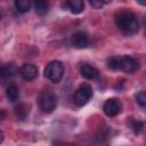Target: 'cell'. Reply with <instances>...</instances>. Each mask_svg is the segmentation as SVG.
Listing matches in <instances>:
<instances>
[{
  "mask_svg": "<svg viewBox=\"0 0 146 146\" xmlns=\"http://www.w3.org/2000/svg\"><path fill=\"white\" fill-rule=\"evenodd\" d=\"M116 26L128 34H133L139 30V23L137 16L129 10H121L115 15Z\"/></svg>",
  "mask_w": 146,
  "mask_h": 146,
  "instance_id": "cell-1",
  "label": "cell"
},
{
  "mask_svg": "<svg viewBox=\"0 0 146 146\" xmlns=\"http://www.w3.org/2000/svg\"><path fill=\"white\" fill-rule=\"evenodd\" d=\"M64 72H65L64 64L59 60H52L46 66L43 74H44V78H47L51 82L58 83L62 81L64 76Z\"/></svg>",
  "mask_w": 146,
  "mask_h": 146,
  "instance_id": "cell-2",
  "label": "cell"
},
{
  "mask_svg": "<svg viewBox=\"0 0 146 146\" xmlns=\"http://www.w3.org/2000/svg\"><path fill=\"white\" fill-rule=\"evenodd\" d=\"M57 106V96L50 89H43L39 95V107L44 113H51Z\"/></svg>",
  "mask_w": 146,
  "mask_h": 146,
  "instance_id": "cell-3",
  "label": "cell"
},
{
  "mask_svg": "<svg viewBox=\"0 0 146 146\" xmlns=\"http://www.w3.org/2000/svg\"><path fill=\"white\" fill-rule=\"evenodd\" d=\"M92 95H94L92 88L89 84L84 83L74 92L73 100L78 106H84L92 98Z\"/></svg>",
  "mask_w": 146,
  "mask_h": 146,
  "instance_id": "cell-4",
  "label": "cell"
},
{
  "mask_svg": "<svg viewBox=\"0 0 146 146\" xmlns=\"http://www.w3.org/2000/svg\"><path fill=\"white\" fill-rule=\"evenodd\" d=\"M139 68L138 59L131 56H120V70L125 73H133Z\"/></svg>",
  "mask_w": 146,
  "mask_h": 146,
  "instance_id": "cell-5",
  "label": "cell"
},
{
  "mask_svg": "<svg viewBox=\"0 0 146 146\" xmlns=\"http://www.w3.org/2000/svg\"><path fill=\"white\" fill-rule=\"evenodd\" d=\"M121 102L116 98H110L107 99L105 103H104V106H103V110H104V113L107 115V116H115L117 115L120 112H121Z\"/></svg>",
  "mask_w": 146,
  "mask_h": 146,
  "instance_id": "cell-6",
  "label": "cell"
},
{
  "mask_svg": "<svg viewBox=\"0 0 146 146\" xmlns=\"http://www.w3.org/2000/svg\"><path fill=\"white\" fill-rule=\"evenodd\" d=\"M18 72L22 79L25 81H33L38 76V67L33 64H23Z\"/></svg>",
  "mask_w": 146,
  "mask_h": 146,
  "instance_id": "cell-7",
  "label": "cell"
},
{
  "mask_svg": "<svg viewBox=\"0 0 146 146\" xmlns=\"http://www.w3.org/2000/svg\"><path fill=\"white\" fill-rule=\"evenodd\" d=\"M71 43L74 48H78V49H83V48H87L88 44H89V39H88V35L82 32V31H78L75 32L72 38H71Z\"/></svg>",
  "mask_w": 146,
  "mask_h": 146,
  "instance_id": "cell-8",
  "label": "cell"
},
{
  "mask_svg": "<svg viewBox=\"0 0 146 146\" xmlns=\"http://www.w3.org/2000/svg\"><path fill=\"white\" fill-rule=\"evenodd\" d=\"M17 73H18V70L15 64H8L3 67H0V82L5 83L10 81Z\"/></svg>",
  "mask_w": 146,
  "mask_h": 146,
  "instance_id": "cell-9",
  "label": "cell"
},
{
  "mask_svg": "<svg viewBox=\"0 0 146 146\" xmlns=\"http://www.w3.org/2000/svg\"><path fill=\"white\" fill-rule=\"evenodd\" d=\"M80 72H81V75L88 80H94L98 76V70L91 65H83Z\"/></svg>",
  "mask_w": 146,
  "mask_h": 146,
  "instance_id": "cell-10",
  "label": "cell"
},
{
  "mask_svg": "<svg viewBox=\"0 0 146 146\" xmlns=\"http://www.w3.org/2000/svg\"><path fill=\"white\" fill-rule=\"evenodd\" d=\"M68 9L73 14H80L84 9V2L83 0H66Z\"/></svg>",
  "mask_w": 146,
  "mask_h": 146,
  "instance_id": "cell-11",
  "label": "cell"
},
{
  "mask_svg": "<svg viewBox=\"0 0 146 146\" xmlns=\"http://www.w3.org/2000/svg\"><path fill=\"white\" fill-rule=\"evenodd\" d=\"M6 96L9 102H16L19 96V91L16 84H9L6 90Z\"/></svg>",
  "mask_w": 146,
  "mask_h": 146,
  "instance_id": "cell-12",
  "label": "cell"
},
{
  "mask_svg": "<svg viewBox=\"0 0 146 146\" xmlns=\"http://www.w3.org/2000/svg\"><path fill=\"white\" fill-rule=\"evenodd\" d=\"M14 5L19 13H26L31 8V0H15Z\"/></svg>",
  "mask_w": 146,
  "mask_h": 146,
  "instance_id": "cell-13",
  "label": "cell"
},
{
  "mask_svg": "<svg viewBox=\"0 0 146 146\" xmlns=\"http://www.w3.org/2000/svg\"><path fill=\"white\" fill-rule=\"evenodd\" d=\"M34 8L39 15H43L48 10V2L47 1H34Z\"/></svg>",
  "mask_w": 146,
  "mask_h": 146,
  "instance_id": "cell-14",
  "label": "cell"
},
{
  "mask_svg": "<svg viewBox=\"0 0 146 146\" xmlns=\"http://www.w3.org/2000/svg\"><path fill=\"white\" fill-rule=\"evenodd\" d=\"M107 66L111 70H120V56H112L107 59Z\"/></svg>",
  "mask_w": 146,
  "mask_h": 146,
  "instance_id": "cell-15",
  "label": "cell"
},
{
  "mask_svg": "<svg viewBox=\"0 0 146 146\" xmlns=\"http://www.w3.org/2000/svg\"><path fill=\"white\" fill-rule=\"evenodd\" d=\"M29 114V108L26 105L24 104H19L18 106H16V115L18 119L24 120L26 117V115Z\"/></svg>",
  "mask_w": 146,
  "mask_h": 146,
  "instance_id": "cell-16",
  "label": "cell"
},
{
  "mask_svg": "<svg viewBox=\"0 0 146 146\" xmlns=\"http://www.w3.org/2000/svg\"><path fill=\"white\" fill-rule=\"evenodd\" d=\"M136 102L139 104L140 107H145L146 106V94L145 91H139L137 95H136Z\"/></svg>",
  "mask_w": 146,
  "mask_h": 146,
  "instance_id": "cell-17",
  "label": "cell"
},
{
  "mask_svg": "<svg viewBox=\"0 0 146 146\" xmlns=\"http://www.w3.org/2000/svg\"><path fill=\"white\" fill-rule=\"evenodd\" d=\"M132 129L135 133H140L144 130V122L141 121H132Z\"/></svg>",
  "mask_w": 146,
  "mask_h": 146,
  "instance_id": "cell-18",
  "label": "cell"
},
{
  "mask_svg": "<svg viewBox=\"0 0 146 146\" xmlns=\"http://www.w3.org/2000/svg\"><path fill=\"white\" fill-rule=\"evenodd\" d=\"M89 2H90V5H91L94 8H96V9H100V8L103 7V5H104L103 0H89Z\"/></svg>",
  "mask_w": 146,
  "mask_h": 146,
  "instance_id": "cell-19",
  "label": "cell"
},
{
  "mask_svg": "<svg viewBox=\"0 0 146 146\" xmlns=\"http://www.w3.org/2000/svg\"><path fill=\"white\" fill-rule=\"evenodd\" d=\"M6 112L5 111H2V110H0V121H2V120H5L6 119Z\"/></svg>",
  "mask_w": 146,
  "mask_h": 146,
  "instance_id": "cell-20",
  "label": "cell"
},
{
  "mask_svg": "<svg viewBox=\"0 0 146 146\" xmlns=\"http://www.w3.org/2000/svg\"><path fill=\"white\" fill-rule=\"evenodd\" d=\"M3 139H5V135H3V132L0 130V143H2Z\"/></svg>",
  "mask_w": 146,
  "mask_h": 146,
  "instance_id": "cell-21",
  "label": "cell"
},
{
  "mask_svg": "<svg viewBox=\"0 0 146 146\" xmlns=\"http://www.w3.org/2000/svg\"><path fill=\"white\" fill-rule=\"evenodd\" d=\"M139 5H141V6H145L146 5V0H136Z\"/></svg>",
  "mask_w": 146,
  "mask_h": 146,
  "instance_id": "cell-22",
  "label": "cell"
},
{
  "mask_svg": "<svg viewBox=\"0 0 146 146\" xmlns=\"http://www.w3.org/2000/svg\"><path fill=\"white\" fill-rule=\"evenodd\" d=\"M103 2H104V3H111L112 0H103Z\"/></svg>",
  "mask_w": 146,
  "mask_h": 146,
  "instance_id": "cell-23",
  "label": "cell"
},
{
  "mask_svg": "<svg viewBox=\"0 0 146 146\" xmlns=\"http://www.w3.org/2000/svg\"><path fill=\"white\" fill-rule=\"evenodd\" d=\"M34 1H47V0H34Z\"/></svg>",
  "mask_w": 146,
  "mask_h": 146,
  "instance_id": "cell-24",
  "label": "cell"
},
{
  "mask_svg": "<svg viewBox=\"0 0 146 146\" xmlns=\"http://www.w3.org/2000/svg\"><path fill=\"white\" fill-rule=\"evenodd\" d=\"M0 67H1V66H0Z\"/></svg>",
  "mask_w": 146,
  "mask_h": 146,
  "instance_id": "cell-25",
  "label": "cell"
}]
</instances>
